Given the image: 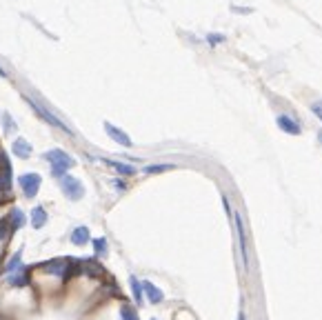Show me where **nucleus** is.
I'll return each mask as SVG.
<instances>
[{"mask_svg":"<svg viewBox=\"0 0 322 320\" xmlns=\"http://www.w3.org/2000/svg\"><path fill=\"white\" fill-rule=\"evenodd\" d=\"M43 158L49 163V167H51V176L56 178V180H60L63 176H67L69 173V169H73L76 167V158L73 156H69L65 149H49V151H45L43 153Z\"/></svg>","mask_w":322,"mask_h":320,"instance_id":"1","label":"nucleus"},{"mask_svg":"<svg viewBox=\"0 0 322 320\" xmlns=\"http://www.w3.org/2000/svg\"><path fill=\"white\" fill-rule=\"evenodd\" d=\"M25 100H27V105H29L31 109L36 111L38 116L43 118L47 125H51V127H56V129L65 131V133H69V136H73V129H71V127L67 125V123H63V120H60V118H58V116H56V113H53V111H49V109H47L45 105H40L38 100H33L31 96H25Z\"/></svg>","mask_w":322,"mask_h":320,"instance_id":"2","label":"nucleus"},{"mask_svg":"<svg viewBox=\"0 0 322 320\" xmlns=\"http://www.w3.org/2000/svg\"><path fill=\"white\" fill-rule=\"evenodd\" d=\"M18 187H20V191H23V198L33 200L38 196L40 187H43V176H40L38 171L20 173V176H18Z\"/></svg>","mask_w":322,"mask_h":320,"instance_id":"3","label":"nucleus"},{"mask_svg":"<svg viewBox=\"0 0 322 320\" xmlns=\"http://www.w3.org/2000/svg\"><path fill=\"white\" fill-rule=\"evenodd\" d=\"M58 185H60V191L65 193V198L71 200V203H78V200L85 198V185L80 183L76 176H71V173H67V176L60 178Z\"/></svg>","mask_w":322,"mask_h":320,"instance_id":"4","label":"nucleus"},{"mask_svg":"<svg viewBox=\"0 0 322 320\" xmlns=\"http://www.w3.org/2000/svg\"><path fill=\"white\" fill-rule=\"evenodd\" d=\"M31 273L33 269L31 267H23V269L13 271V273H5V285L9 287V289H29L31 287Z\"/></svg>","mask_w":322,"mask_h":320,"instance_id":"5","label":"nucleus"},{"mask_svg":"<svg viewBox=\"0 0 322 320\" xmlns=\"http://www.w3.org/2000/svg\"><path fill=\"white\" fill-rule=\"evenodd\" d=\"M103 127H105L107 136H109V138H111L116 145L125 147V149H131V147H133V140L129 138V133H127V131H123V129H120V127L111 125L109 120H105V123H103Z\"/></svg>","mask_w":322,"mask_h":320,"instance_id":"6","label":"nucleus"},{"mask_svg":"<svg viewBox=\"0 0 322 320\" xmlns=\"http://www.w3.org/2000/svg\"><path fill=\"white\" fill-rule=\"evenodd\" d=\"M7 220H9V227H11V233L16 236V233L23 229V227H27V223H29V216L20 209V207H9V211H7Z\"/></svg>","mask_w":322,"mask_h":320,"instance_id":"7","label":"nucleus"},{"mask_svg":"<svg viewBox=\"0 0 322 320\" xmlns=\"http://www.w3.org/2000/svg\"><path fill=\"white\" fill-rule=\"evenodd\" d=\"M276 125L280 127V131L289 133V136H300V133H303L300 123L293 116H289V113H280V116L276 118Z\"/></svg>","mask_w":322,"mask_h":320,"instance_id":"8","label":"nucleus"},{"mask_svg":"<svg viewBox=\"0 0 322 320\" xmlns=\"http://www.w3.org/2000/svg\"><path fill=\"white\" fill-rule=\"evenodd\" d=\"M69 243L73 247H85V245H91V231L87 225H78L73 227L71 233H69Z\"/></svg>","mask_w":322,"mask_h":320,"instance_id":"9","label":"nucleus"},{"mask_svg":"<svg viewBox=\"0 0 322 320\" xmlns=\"http://www.w3.org/2000/svg\"><path fill=\"white\" fill-rule=\"evenodd\" d=\"M47 220H49V213H47V209H45L43 205L31 207V211H29V223H31V229L40 231V229H43V227L47 225Z\"/></svg>","mask_w":322,"mask_h":320,"instance_id":"10","label":"nucleus"},{"mask_svg":"<svg viewBox=\"0 0 322 320\" xmlns=\"http://www.w3.org/2000/svg\"><path fill=\"white\" fill-rule=\"evenodd\" d=\"M11 153H13L16 158H20V160H27V158H31L33 147H31L29 140H25V138H16V140L11 143Z\"/></svg>","mask_w":322,"mask_h":320,"instance_id":"11","label":"nucleus"},{"mask_svg":"<svg viewBox=\"0 0 322 320\" xmlns=\"http://www.w3.org/2000/svg\"><path fill=\"white\" fill-rule=\"evenodd\" d=\"M143 291H145V298L149 300L151 305H160L165 300V293L160 287H156L151 280H143Z\"/></svg>","mask_w":322,"mask_h":320,"instance_id":"12","label":"nucleus"},{"mask_svg":"<svg viewBox=\"0 0 322 320\" xmlns=\"http://www.w3.org/2000/svg\"><path fill=\"white\" fill-rule=\"evenodd\" d=\"M236 233H238V245H240V253H243L245 269H249V253H247V238H245V227L240 213H236Z\"/></svg>","mask_w":322,"mask_h":320,"instance_id":"13","label":"nucleus"},{"mask_svg":"<svg viewBox=\"0 0 322 320\" xmlns=\"http://www.w3.org/2000/svg\"><path fill=\"white\" fill-rule=\"evenodd\" d=\"M103 163H105V165H109L113 171H118L120 176H127V178H129V176H136V173H138V171H136V167H133V165L120 163V160H109V158H103Z\"/></svg>","mask_w":322,"mask_h":320,"instance_id":"14","label":"nucleus"},{"mask_svg":"<svg viewBox=\"0 0 322 320\" xmlns=\"http://www.w3.org/2000/svg\"><path fill=\"white\" fill-rule=\"evenodd\" d=\"M25 263H23V249H18L16 253H11L9 258H7V263L3 265V273H13L18 269H23Z\"/></svg>","mask_w":322,"mask_h":320,"instance_id":"15","label":"nucleus"},{"mask_svg":"<svg viewBox=\"0 0 322 320\" xmlns=\"http://www.w3.org/2000/svg\"><path fill=\"white\" fill-rule=\"evenodd\" d=\"M129 287H131V296L136 307L145 305V291H143V280H138L136 276H129Z\"/></svg>","mask_w":322,"mask_h":320,"instance_id":"16","label":"nucleus"},{"mask_svg":"<svg viewBox=\"0 0 322 320\" xmlns=\"http://www.w3.org/2000/svg\"><path fill=\"white\" fill-rule=\"evenodd\" d=\"M91 247H93V258H107L109 253V243H107L105 236H98V238H91Z\"/></svg>","mask_w":322,"mask_h":320,"instance_id":"17","label":"nucleus"},{"mask_svg":"<svg viewBox=\"0 0 322 320\" xmlns=\"http://www.w3.org/2000/svg\"><path fill=\"white\" fill-rule=\"evenodd\" d=\"M11 227H9V220H7V213L0 218V245H7L11 240Z\"/></svg>","mask_w":322,"mask_h":320,"instance_id":"18","label":"nucleus"},{"mask_svg":"<svg viewBox=\"0 0 322 320\" xmlns=\"http://www.w3.org/2000/svg\"><path fill=\"white\" fill-rule=\"evenodd\" d=\"M120 320H140L138 316V307H133L129 303H125L120 307Z\"/></svg>","mask_w":322,"mask_h":320,"instance_id":"19","label":"nucleus"},{"mask_svg":"<svg viewBox=\"0 0 322 320\" xmlns=\"http://www.w3.org/2000/svg\"><path fill=\"white\" fill-rule=\"evenodd\" d=\"M171 169H176V165H171V163H160V165H147L143 171L147 173V176H151V173H163V171H171Z\"/></svg>","mask_w":322,"mask_h":320,"instance_id":"20","label":"nucleus"},{"mask_svg":"<svg viewBox=\"0 0 322 320\" xmlns=\"http://www.w3.org/2000/svg\"><path fill=\"white\" fill-rule=\"evenodd\" d=\"M3 129H5V133H13V131H16V123L11 120L9 113H3Z\"/></svg>","mask_w":322,"mask_h":320,"instance_id":"21","label":"nucleus"},{"mask_svg":"<svg viewBox=\"0 0 322 320\" xmlns=\"http://www.w3.org/2000/svg\"><path fill=\"white\" fill-rule=\"evenodd\" d=\"M225 36H223V33H209V36H207V43H209L211 47H216V45H223L225 43Z\"/></svg>","mask_w":322,"mask_h":320,"instance_id":"22","label":"nucleus"},{"mask_svg":"<svg viewBox=\"0 0 322 320\" xmlns=\"http://www.w3.org/2000/svg\"><path fill=\"white\" fill-rule=\"evenodd\" d=\"M311 113L322 123V100H316V103H311Z\"/></svg>","mask_w":322,"mask_h":320,"instance_id":"23","label":"nucleus"},{"mask_svg":"<svg viewBox=\"0 0 322 320\" xmlns=\"http://www.w3.org/2000/svg\"><path fill=\"white\" fill-rule=\"evenodd\" d=\"M113 187H116L118 191H125V189H127V185H125V183H123V180H120V178H116V180H113Z\"/></svg>","mask_w":322,"mask_h":320,"instance_id":"24","label":"nucleus"},{"mask_svg":"<svg viewBox=\"0 0 322 320\" xmlns=\"http://www.w3.org/2000/svg\"><path fill=\"white\" fill-rule=\"evenodd\" d=\"M0 78H7V71L3 69V67H0Z\"/></svg>","mask_w":322,"mask_h":320,"instance_id":"25","label":"nucleus"},{"mask_svg":"<svg viewBox=\"0 0 322 320\" xmlns=\"http://www.w3.org/2000/svg\"><path fill=\"white\" fill-rule=\"evenodd\" d=\"M238 320H247V318H245V313H238Z\"/></svg>","mask_w":322,"mask_h":320,"instance_id":"26","label":"nucleus"},{"mask_svg":"<svg viewBox=\"0 0 322 320\" xmlns=\"http://www.w3.org/2000/svg\"><path fill=\"white\" fill-rule=\"evenodd\" d=\"M318 136H320V140H322V131H320V133H318Z\"/></svg>","mask_w":322,"mask_h":320,"instance_id":"27","label":"nucleus"},{"mask_svg":"<svg viewBox=\"0 0 322 320\" xmlns=\"http://www.w3.org/2000/svg\"><path fill=\"white\" fill-rule=\"evenodd\" d=\"M151 320H156V318H151Z\"/></svg>","mask_w":322,"mask_h":320,"instance_id":"28","label":"nucleus"}]
</instances>
